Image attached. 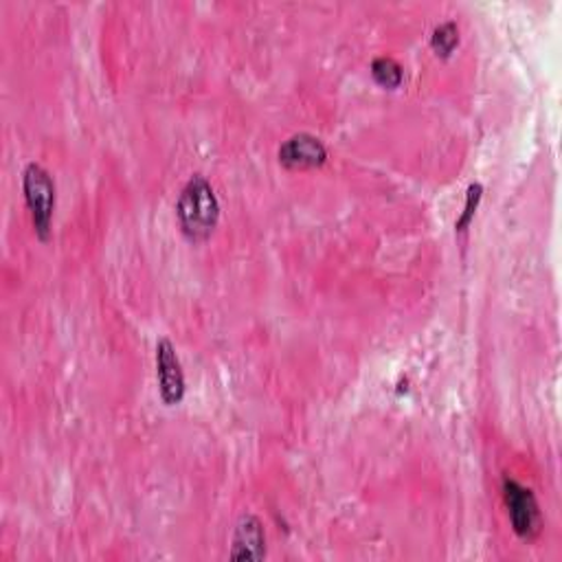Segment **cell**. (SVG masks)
<instances>
[{
  "mask_svg": "<svg viewBox=\"0 0 562 562\" xmlns=\"http://www.w3.org/2000/svg\"><path fill=\"white\" fill-rule=\"evenodd\" d=\"M503 501L508 508V516L512 523V529L523 540H534L540 534L542 516L540 506L529 488L519 484L512 477L503 480Z\"/></svg>",
  "mask_w": 562,
  "mask_h": 562,
  "instance_id": "obj_3",
  "label": "cell"
},
{
  "mask_svg": "<svg viewBox=\"0 0 562 562\" xmlns=\"http://www.w3.org/2000/svg\"><path fill=\"white\" fill-rule=\"evenodd\" d=\"M266 555V532L255 514H242L233 529L231 560H264Z\"/></svg>",
  "mask_w": 562,
  "mask_h": 562,
  "instance_id": "obj_6",
  "label": "cell"
},
{
  "mask_svg": "<svg viewBox=\"0 0 562 562\" xmlns=\"http://www.w3.org/2000/svg\"><path fill=\"white\" fill-rule=\"evenodd\" d=\"M482 199H484V184H482V182H471V184H468L463 212H461V216H459V218H457V222H455L457 233L468 231V227L473 225V220H475V214H477V209H480Z\"/></svg>",
  "mask_w": 562,
  "mask_h": 562,
  "instance_id": "obj_9",
  "label": "cell"
},
{
  "mask_svg": "<svg viewBox=\"0 0 562 562\" xmlns=\"http://www.w3.org/2000/svg\"><path fill=\"white\" fill-rule=\"evenodd\" d=\"M371 77L376 79L379 86L396 90L405 81V71H403V66L394 58L381 55V58H376V60L371 62Z\"/></svg>",
  "mask_w": 562,
  "mask_h": 562,
  "instance_id": "obj_7",
  "label": "cell"
},
{
  "mask_svg": "<svg viewBox=\"0 0 562 562\" xmlns=\"http://www.w3.org/2000/svg\"><path fill=\"white\" fill-rule=\"evenodd\" d=\"M431 47L439 58H450L459 47V27L455 21H446L437 25L431 34Z\"/></svg>",
  "mask_w": 562,
  "mask_h": 562,
  "instance_id": "obj_8",
  "label": "cell"
},
{
  "mask_svg": "<svg viewBox=\"0 0 562 562\" xmlns=\"http://www.w3.org/2000/svg\"><path fill=\"white\" fill-rule=\"evenodd\" d=\"M277 156L279 163L289 169H312L325 165L328 148L319 137L310 132H299L279 145Z\"/></svg>",
  "mask_w": 562,
  "mask_h": 562,
  "instance_id": "obj_5",
  "label": "cell"
},
{
  "mask_svg": "<svg viewBox=\"0 0 562 562\" xmlns=\"http://www.w3.org/2000/svg\"><path fill=\"white\" fill-rule=\"evenodd\" d=\"M176 220L190 242H205L216 231L220 203L212 182L203 174H194L184 182L176 203Z\"/></svg>",
  "mask_w": 562,
  "mask_h": 562,
  "instance_id": "obj_1",
  "label": "cell"
},
{
  "mask_svg": "<svg viewBox=\"0 0 562 562\" xmlns=\"http://www.w3.org/2000/svg\"><path fill=\"white\" fill-rule=\"evenodd\" d=\"M156 381H158V396L167 407H176L182 403L187 383H184V371L180 365V358L176 354L174 343L163 336L156 343Z\"/></svg>",
  "mask_w": 562,
  "mask_h": 562,
  "instance_id": "obj_4",
  "label": "cell"
},
{
  "mask_svg": "<svg viewBox=\"0 0 562 562\" xmlns=\"http://www.w3.org/2000/svg\"><path fill=\"white\" fill-rule=\"evenodd\" d=\"M23 194L31 214L36 235L40 240H49L58 201L55 180L49 169H44L40 163H29L23 171Z\"/></svg>",
  "mask_w": 562,
  "mask_h": 562,
  "instance_id": "obj_2",
  "label": "cell"
}]
</instances>
